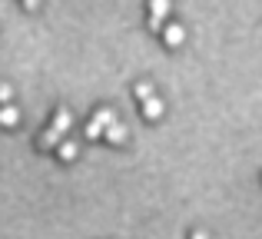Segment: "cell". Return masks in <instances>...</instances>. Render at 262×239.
Segmentation results:
<instances>
[{"instance_id":"1","label":"cell","mask_w":262,"mask_h":239,"mask_svg":"<svg viewBox=\"0 0 262 239\" xmlns=\"http://www.w3.org/2000/svg\"><path fill=\"white\" fill-rule=\"evenodd\" d=\"M116 120V113L110 110V106H100V110L93 113V120L86 123V140H100L103 133H106V126Z\"/></svg>"},{"instance_id":"2","label":"cell","mask_w":262,"mask_h":239,"mask_svg":"<svg viewBox=\"0 0 262 239\" xmlns=\"http://www.w3.org/2000/svg\"><path fill=\"white\" fill-rule=\"evenodd\" d=\"M169 13V0H149V30L163 33V17Z\"/></svg>"},{"instance_id":"3","label":"cell","mask_w":262,"mask_h":239,"mask_svg":"<svg viewBox=\"0 0 262 239\" xmlns=\"http://www.w3.org/2000/svg\"><path fill=\"white\" fill-rule=\"evenodd\" d=\"M60 143H63V133H60L57 126H47L43 133H40V140H37V149H40V153H47V149H57Z\"/></svg>"},{"instance_id":"4","label":"cell","mask_w":262,"mask_h":239,"mask_svg":"<svg viewBox=\"0 0 262 239\" xmlns=\"http://www.w3.org/2000/svg\"><path fill=\"white\" fill-rule=\"evenodd\" d=\"M163 110H166V103H163L156 93L143 100V117H146V120H160V117H163Z\"/></svg>"},{"instance_id":"5","label":"cell","mask_w":262,"mask_h":239,"mask_svg":"<svg viewBox=\"0 0 262 239\" xmlns=\"http://www.w3.org/2000/svg\"><path fill=\"white\" fill-rule=\"evenodd\" d=\"M163 40H166V47H179L186 40V30L179 24H169V27H163Z\"/></svg>"},{"instance_id":"6","label":"cell","mask_w":262,"mask_h":239,"mask_svg":"<svg viewBox=\"0 0 262 239\" xmlns=\"http://www.w3.org/2000/svg\"><path fill=\"white\" fill-rule=\"evenodd\" d=\"M103 136H106L113 146H120V143H126V126H123L120 120H113V123L106 126V133H103Z\"/></svg>"},{"instance_id":"7","label":"cell","mask_w":262,"mask_h":239,"mask_svg":"<svg viewBox=\"0 0 262 239\" xmlns=\"http://www.w3.org/2000/svg\"><path fill=\"white\" fill-rule=\"evenodd\" d=\"M50 126H57L60 133H67V129L73 126V113L67 110V106H60V110H57V117H53V123H50Z\"/></svg>"},{"instance_id":"8","label":"cell","mask_w":262,"mask_h":239,"mask_svg":"<svg viewBox=\"0 0 262 239\" xmlns=\"http://www.w3.org/2000/svg\"><path fill=\"white\" fill-rule=\"evenodd\" d=\"M17 120H20V113L13 110L10 103H7V106H0V126H17Z\"/></svg>"},{"instance_id":"9","label":"cell","mask_w":262,"mask_h":239,"mask_svg":"<svg viewBox=\"0 0 262 239\" xmlns=\"http://www.w3.org/2000/svg\"><path fill=\"white\" fill-rule=\"evenodd\" d=\"M57 149H60V160H67V163H70L73 156H77V143H73V140H63Z\"/></svg>"},{"instance_id":"10","label":"cell","mask_w":262,"mask_h":239,"mask_svg":"<svg viewBox=\"0 0 262 239\" xmlns=\"http://www.w3.org/2000/svg\"><path fill=\"white\" fill-rule=\"evenodd\" d=\"M133 93L140 97V103H143L146 97H153V83H146V80H143V83H133Z\"/></svg>"},{"instance_id":"11","label":"cell","mask_w":262,"mask_h":239,"mask_svg":"<svg viewBox=\"0 0 262 239\" xmlns=\"http://www.w3.org/2000/svg\"><path fill=\"white\" fill-rule=\"evenodd\" d=\"M13 97V90H10V86H7V83H0V100H4V103H7V100H10Z\"/></svg>"},{"instance_id":"12","label":"cell","mask_w":262,"mask_h":239,"mask_svg":"<svg viewBox=\"0 0 262 239\" xmlns=\"http://www.w3.org/2000/svg\"><path fill=\"white\" fill-rule=\"evenodd\" d=\"M189 239H209V233H206V229H196V233H192Z\"/></svg>"},{"instance_id":"13","label":"cell","mask_w":262,"mask_h":239,"mask_svg":"<svg viewBox=\"0 0 262 239\" xmlns=\"http://www.w3.org/2000/svg\"><path fill=\"white\" fill-rule=\"evenodd\" d=\"M24 7H27V10H37V7H40V0H24Z\"/></svg>"}]
</instances>
